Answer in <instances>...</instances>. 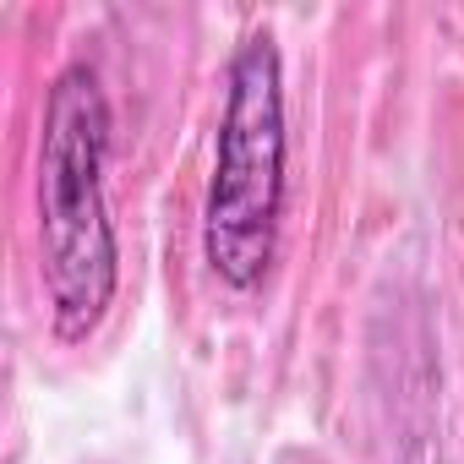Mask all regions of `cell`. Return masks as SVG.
<instances>
[{"mask_svg": "<svg viewBox=\"0 0 464 464\" xmlns=\"http://www.w3.org/2000/svg\"><path fill=\"white\" fill-rule=\"evenodd\" d=\"M285 153V61L274 34H246L224 72V115L202 202V257L229 290H257L274 268Z\"/></svg>", "mask_w": 464, "mask_h": 464, "instance_id": "2", "label": "cell"}, {"mask_svg": "<svg viewBox=\"0 0 464 464\" xmlns=\"http://www.w3.org/2000/svg\"><path fill=\"white\" fill-rule=\"evenodd\" d=\"M110 99L93 66H66L44 99L39 131V274L55 339L82 344L115 306L121 246L104 197Z\"/></svg>", "mask_w": 464, "mask_h": 464, "instance_id": "1", "label": "cell"}]
</instances>
